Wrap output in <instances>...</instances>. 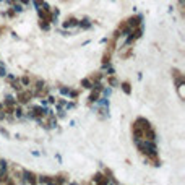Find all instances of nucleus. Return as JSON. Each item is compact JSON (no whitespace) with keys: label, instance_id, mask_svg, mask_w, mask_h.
Here are the masks:
<instances>
[{"label":"nucleus","instance_id":"obj_4","mask_svg":"<svg viewBox=\"0 0 185 185\" xmlns=\"http://www.w3.org/2000/svg\"><path fill=\"white\" fill-rule=\"evenodd\" d=\"M125 21H127V25L133 29V28L143 25V16H141V15H135V16H130L129 20H125Z\"/></svg>","mask_w":185,"mask_h":185},{"label":"nucleus","instance_id":"obj_17","mask_svg":"<svg viewBox=\"0 0 185 185\" xmlns=\"http://www.w3.org/2000/svg\"><path fill=\"white\" fill-rule=\"evenodd\" d=\"M119 86L122 88V91L125 92V94H132V86H130L129 81H124L122 84H119Z\"/></svg>","mask_w":185,"mask_h":185},{"label":"nucleus","instance_id":"obj_3","mask_svg":"<svg viewBox=\"0 0 185 185\" xmlns=\"http://www.w3.org/2000/svg\"><path fill=\"white\" fill-rule=\"evenodd\" d=\"M91 183H99V185H107L109 183V179L104 175V172H96L91 179Z\"/></svg>","mask_w":185,"mask_h":185},{"label":"nucleus","instance_id":"obj_5","mask_svg":"<svg viewBox=\"0 0 185 185\" xmlns=\"http://www.w3.org/2000/svg\"><path fill=\"white\" fill-rule=\"evenodd\" d=\"M130 31H132V28L127 25V21H122V23L119 25L117 33H119V36H120V38H127V36L130 34Z\"/></svg>","mask_w":185,"mask_h":185},{"label":"nucleus","instance_id":"obj_6","mask_svg":"<svg viewBox=\"0 0 185 185\" xmlns=\"http://www.w3.org/2000/svg\"><path fill=\"white\" fill-rule=\"evenodd\" d=\"M133 54V51H132V46L130 44H127L125 42V46H122L120 47V51H119V55H120V59H129V57Z\"/></svg>","mask_w":185,"mask_h":185},{"label":"nucleus","instance_id":"obj_15","mask_svg":"<svg viewBox=\"0 0 185 185\" xmlns=\"http://www.w3.org/2000/svg\"><path fill=\"white\" fill-rule=\"evenodd\" d=\"M175 88H177V92H179V97L180 99H185V81L175 84Z\"/></svg>","mask_w":185,"mask_h":185},{"label":"nucleus","instance_id":"obj_20","mask_svg":"<svg viewBox=\"0 0 185 185\" xmlns=\"http://www.w3.org/2000/svg\"><path fill=\"white\" fill-rule=\"evenodd\" d=\"M39 28H41V29H44V31H47L49 28H51V23H49V21H46V20H41V18H39Z\"/></svg>","mask_w":185,"mask_h":185},{"label":"nucleus","instance_id":"obj_22","mask_svg":"<svg viewBox=\"0 0 185 185\" xmlns=\"http://www.w3.org/2000/svg\"><path fill=\"white\" fill-rule=\"evenodd\" d=\"M42 3H44V0H33V5H34V8H36V10L39 8Z\"/></svg>","mask_w":185,"mask_h":185},{"label":"nucleus","instance_id":"obj_26","mask_svg":"<svg viewBox=\"0 0 185 185\" xmlns=\"http://www.w3.org/2000/svg\"><path fill=\"white\" fill-rule=\"evenodd\" d=\"M10 2H11V3H13V2H18V0H10Z\"/></svg>","mask_w":185,"mask_h":185},{"label":"nucleus","instance_id":"obj_1","mask_svg":"<svg viewBox=\"0 0 185 185\" xmlns=\"http://www.w3.org/2000/svg\"><path fill=\"white\" fill-rule=\"evenodd\" d=\"M141 36H143V25H140V26H137V28H133V29L130 31V34L127 36V44H133L135 41H138Z\"/></svg>","mask_w":185,"mask_h":185},{"label":"nucleus","instance_id":"obj_7","mask_svg":"<svg viewBox=\"0 0 185 185\" xmlns=\"http://www.w3.org/2000/svg\"><path fill=\"white\" fill-rule=\"evenodd\" d=\"M135 124H137L143 132H145V130H149V129H153V125L149 124V120H146V119H143V117H138L137 120H135Z\"/></svg>","mask_w":185,"mask_h":185},{"label":"nucleus","instance_id":"obj_12","mask_svg":"<svg viewBox=\"0 0 185 185\" xmlns=\"http://www.w3.org/2000/svg\"><path fill=\"white\" fill-rule=\"evenodd\" d=\"M10 86H11L13 89H15L16 92H18V91H21V89H23V84H21V83H20V78H16V76H15V78H13V80H11V81H10Z\"/></svg>","mask_w":185,"mask_h":185},{"label":"nucleus","instance_id":"obj_9","mask_svg":"<svg viewBox=\"0 0 185 185\" xmlns=\"http://www.w3.org/2000/svg\"><path fill=\"white\" fill-rule=\"evenodd\" d=\"M36 183H44V185H54L52 175H38V177H36Z\"/></svg>","mask_w":185,"mask_h":185},{"label":"nucleus","instance_id":"obj_14","mask_svg":"<svg viewBox=\"0 0 185 185\" xmlns=\"http://www.w3.org/2000/svg\"><path fill=\"white\" fill-rule=\"evenodd\" d=\"M20 83L23 84V88H28V86L33 83V78H31L29 75H23V76L20 78Z\"/></svg>","mask_w":185,"mask_h":185},{"label":"nucleus","instance_id":"obj_19","mask_svg":"<svg viewBox=\"0 0 185 185\" xmlns=\"http://www.w3.org/2000/svg\"><path fill=\"white\" fill-rule=\"evenodd\" d=\"M11 8H13V10H15L16 13H21V11H23V10H25V5H23V3H21V2H13V5H11Z\"/></svg>","mask_w":185,"mask_h":185},{"label":"nucleus","instance_id":"obj_23","mask_svg":"<svg viewBox=\"0 0 185 185\" xmlns=\"http://www.w3.org/2000/svg\"><path fill=\"white\" fill-rule=\"evenodd\" d=\"M18 2H21L23 5H29V3H31V0H18Z\"/></svg>","mask_w":185,"mask_h":185},{"label":"nucleus","instance_id":"obj_21","mask_svg":"<svg viewBox=\"0 0 185 185\" xmlns=\"http://www.w3.org/2000/svg\"><path fill=\"white\" fill-rule=\"evenodd\" d=\"M59 91H60V94H62V96H68L70 88H67V86H60V88H59Z\"/></svg>","mask_w":185,"mask_h":185},{"label":"nucleus","instance_id":"obj_16","mask_svg":"<svg viewBox=\"0 0 185 185\" xmlns=\"http://www.w3.org/2000/svg\"><path fill=\"white\" fill-rule=\"evenodd\" d=\"M111 57H112V52L106 49V52H104V55H102V60H101L102 65H107V63H111Z\"/></svg>","mask_w":185,"mask_h":185},{"label":"nucleus","instance_id":"obj_8","mask_svg":"<svg viewBox=\"0 0 185 185\" xmlns=\"http://www.w3.org/2000/svg\"><path fill=\"white\" fill-rule=\"evenodd\" d=\"M62 26L65 28V29H70V28H75V26H78V20H76L75 16H67V18H65V21L62 23Z\"/></svg>","mask_w":185,"mask_h":185},{"label":"nucleus","instance_id":"obj_18","mask_svg":"<svg viewBox=\"0 0 185 185\" xmlns=\"http://www.w3.org/2000/svg\"><path fill=\"white\" fill-rule=\"evenodd\" d=\"M81 86H83L84 89H91V88H92V81H91L89 76H88V78H83V80H81Z\"/></svg>","mask_w":185,"mask_h":185},{"label":"nucleus","instance_id":"obj_13","mask_svg":"<svg viewBox=\"0 0 185 185\" xmlns=\"http://www.w3.org/2000/svg\"><path fill=\"white\" fill-rule=\"evenodd\" d=\"M106 81H107V86H111V88H117L119 84H120L119 80L114 75H107V80H106Z\"/></svg>","mask_w":185,"mask_h":185},{"label":"nucleus","instance_id":"obj_24","mask_svg":"<svg viewBox=\"0 0 185 185\" xmlns=\"http://www.w3.org/2000/svg\"><path fill=\"white\" fill-rule=\"evenodd\" d=\"M0 132H2V135H5V137H8V132L3 130V129H0Z\"/></svg>","mask_w":185,"mask_h":185},{"label":"nucleus","instance_id":"obj_11","mask_svg":"<svg viewBox=\"0 0 185 185\" xmlns=\"http://www.w3.org/2000/svg\"><path fill=\"white\" fill-rule=\"evenodd\" d=\"M172 76H174L175 84H179V83H183V81H185V76H183V75H182L177 68H172Z\"/></svg>","mask_w":185,"mask_h":185},{"label":"nucleus","instance_id":"obj_2","mask_svg":"<svg viewBox=\"0 0 185 185\" xmlns=\"http://www.w3.org/2000/svg\"><path fill=\"white\" fill-rule=\"evenodd\" d=\"M36 174L33 172V170H28V169H23V172H21V182L20 183H36Z\"/></svg>","mask_w":185,"mask_h":185},{"label":"nucleus","instance_id":"obj_27","mask_svg":"<svg viewBox=\"0 0 185 185\" xmlns=\"http://www.w3.org/2000/svg\"><path fill=\"white\" fill-rule=\"evenodd\" d=\"M0 2H3V0H0Z\"/></svg>","mask_w":185,"mask_h":185},{"label":"nucleus","instance_id":"obj_25","mask_svg":"<svg viewBox=\"0 0 185 185\" xmlns=\"http://www.w3.org/2000/svg\"><path fill=\"white\" fill-rule=\"evenodd\" d=\"M2 33H3V28H2V26H0V34H2Z\"/></svg>","mask_w":185,"mask_h":185},{"label":"nucleus","instance_id":"obj_28","mask_svg":"<svg viewBox=\"0 0 185 185\" xmlns=\"http://www.w3.org/2000/svg\"><path fill=\"white\" fill-rule=\"evenodd\" d=\"M63 2H65V0H63Z\"/></svg>","mask_w":185,"mask_h":185},{"label":"nucleus","instance_id":"obj_10","mask_svg":"<svg viewBox=\"0 0 185 185\" xmlns=\"http://www.w3.org/2000/svg\"><path fill=\"white\" fill-rule=\"evenodd\" d=\"M92 26V21L89 18H83V20H78V28L80 29H89Z\"/></svg>","mask_w":185,"mask_h":185}]
</instances>
